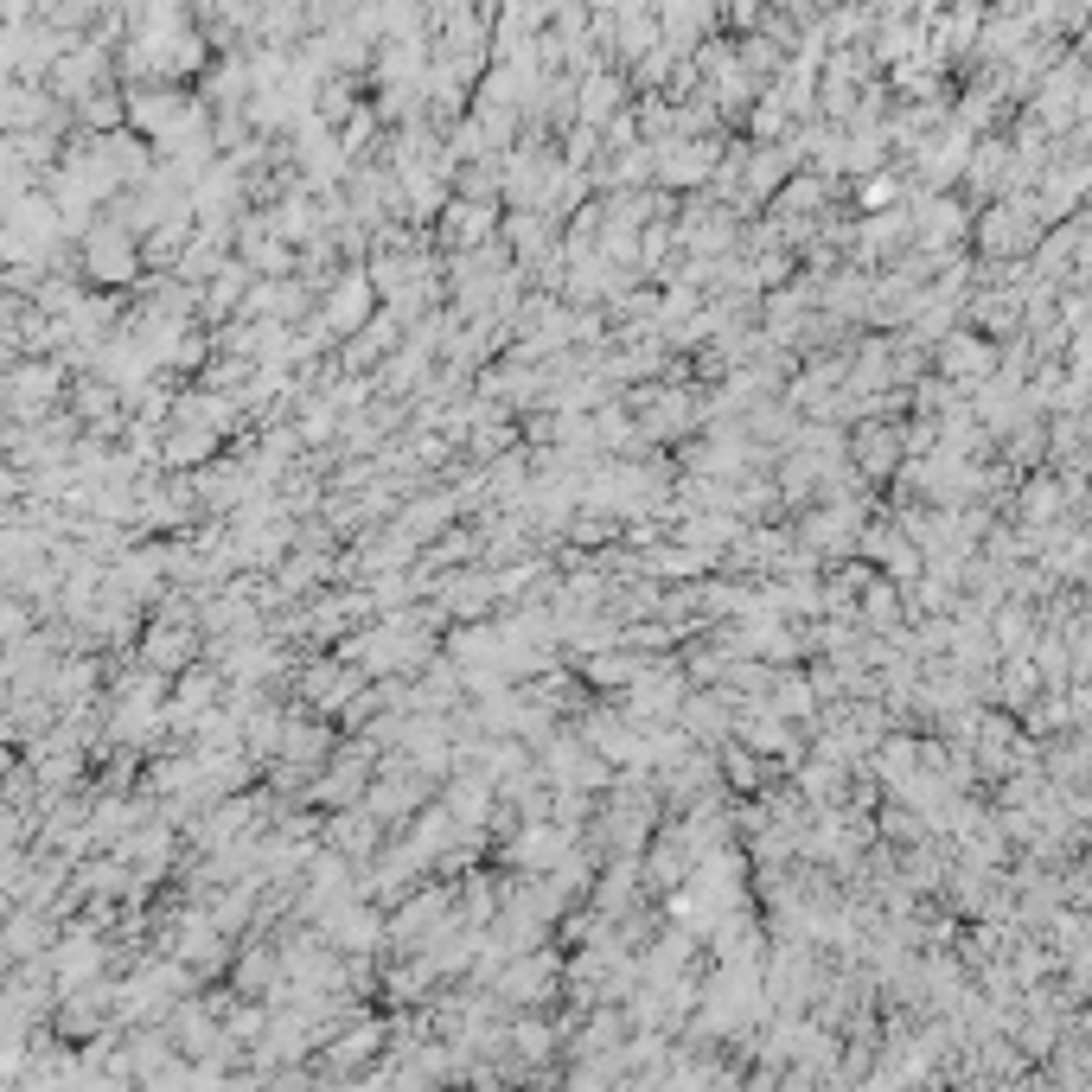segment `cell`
Here are the masks:
<instances>
[{
    "label": "cell",
    "mask_w": 1092,
    "mask_h": 1092,
    "mask_svg": "<svg viewBox=\"0 0 1092 1092\" xmlns=\"http://www.w3.org/2000/svg\"><path fill=\"white\" fill-rule=\"evenodd\" d=\"M1054 505H1061V493H1054V486H1048V480H1035V486H1029V493H1022V512H1029V518H1048V512H1054Z\"/></svg>",
    "instance_id": "cell-2"
},
{
    "label": "cell",
    "mask_w": 1092,
    "mask_h": 1092,
    "mask_svg": "<svg viewBox=\"0 0 1092 1092\" xmlns=\"http://www.w3.org/2000/svg\"><path fill=\"white\" fill-rule=\"evenodd\" d=\"M856 454H862V466H869V473H881V466H895V454H901L895 428H862V435H856Z\"/></svg>",
    "instance_id": "cell-1"
}]
</instances>
